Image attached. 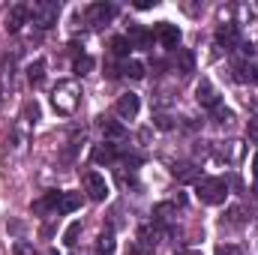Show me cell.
<instances>
[{
  "label": "cell",
  "instance_id": "1",
  "mask_svg": "<svg viewBox=\"0 0 258 255\" xmlns=\"http://www.w3.org/2000/svg\"><path fill=\"white\" fill-rule=\"evenodd\" d=\"M81 84L75 81V78H66V81H57L54 84V90H51V105H54V111L57 114H75L78 111V105H81Z\"/></svg>",
  "mask_w": 258,
  "mask_h": 255
},
{
  "label": "cell",
  "instance_id": "2",
  "mask_svg": "<svg viewBox=\"0 0 258 255\" xmlns=\"http://www.w3.org/2000/svg\"><path fill=\"white\" fill-rule=\"evenodd\" d=\"M27 15H30V24L39 27V30H48L57 24V15H60V6L54 0H33L27 3Z\"/></svg>",
  "mask_w": 258,
  "mask_h": 255
},
{
  "label": "cell",
  "instance_id": "3",
  "mask_svg": "<svg viewBox=\"0 0 258 255\" xmlns=\"http://www.w3.org/2000/svg\"><path fill=\"white\" fill-rule=\"evenodd\" d=\"M195 192H198L201 204H222L228 195V183L222 177H201L195 183Z\"/></svg>",
  "mask_w": 258,
  "mask_h": 255
},
{
  "label": "cell",
  "instance_id": "4",
  "mask_svg": "<svg viewBox=\"0 0 258 255\" xmlns=\"http://www.w3.org/2000/svg\"><path fill=\"white\" fill-rule=\"evenodd\" d=\"M195 102H198L201 108H207V111H213V108L222 105L219 90H216V84H213L210 78H201V81L195 84Z\"/></svg>",
  "mask_w": 258,
  "mask_h": 255
},
{
  "label": "cell",
  "instance_id": "5",
  "mask_svg": "<svg viewBox=\"0 0 258 255\" xmlns=\"http://www.w3.org/2000/svg\"><path fill=\"white\" fill-rule=\"evenodd\" d=\"M210 153L225 165H237L243 159V141H219V144L210 147Z\"/></svg>",
  "mask_w": 258,
  "mask_h": 255
},
{
  "label": "cell",
  "instance_id": "6",
  "mask_svg": "<svg viewBox=\"0 0 258 255\" xmlns=\"http://www.w3.org/2000/svg\"><path fill=\"white\" fill-rule=\"evenodd\" d=\"M81 183H84V192H87L90 201H105V195H108V183H105V177H102L99 171H84Z\"/></svg>",
  "mask_w": 258,
  "mask_h": 255
},
{
  "label": "cell",
  "instance_id": "7",
  "mask_svg": "<svg viewBox=\"0 0 258 255\" xmlns=\"http://www.w3.org/2000/svg\"><path fill=\"white\" fill-rule=\"evenodd\" d=\"M138 111H141V99H138V93H120L117 96V102H114V114L120 117V120H135L138 117Z\"/></svg>",
  "mask_w": 258,
  "mask_h": 255
},
{
  "label": "cell",
  "instance_id": "8",
  "mask_svg": "<svg viewBox=\"0 0 258 255\" xmlns=\"http://www.w3.org/2000/svg\"><path fill=\"white\" fill-rule=\"evenodd\" d=\"M237 81L243 84H258V54H243L240 60H234Z\"/></svg>",
  "mask_w": 258,
  "mask_h": 255
},
{
  "label": "cell",
  "instance_id": "9",
  "mask_svg": "<svg viewBox=\"0 0 258 255\" xmlns=\"http://www.w3.org/2000/svg\"><path fill=\"white\" fill-rule=\"evenodd\" d=\"M84 18H87L90 27L99 30V27H105V24L114 18V6H111V3H90L87 12H84Z\"/></svg>",
  "mask_w": 258,
  "mask_h": 255
},
{
  "label": "cell",
  "instance_id": "10",
  "mask_svg": "<svg viewBox=\"0 0 258 255\" xmlns=\"http://www.w3.org/2000/svg\"><path fill=\"white\" fill-rule=\"evenodd\" d=\"M216 42H219L225 51L240 48V27H237L234 21H222V24H219V30H216Z\"/></svg>",
  "mask_w": 258,
  "mask_h": 255
},
{
  "label": "cell",
  "instance_id": "11",
  "mask_svg": "<svg viewBox=\"0 0 258 255\" xmlns=\"http://www.w3.org/2000/svg\"><path fill=\"white\" fill-rule=\"evenodd\" d=\"M30 24V15H27V3H15L9 12H6V33H21V27Z\"/></svg>",
  "mask_w": 258,
  "mask_h": 255
},
{
  "label": "cell",
  "instance_id": "12",
  "mask_svg": "<svg viewBox=\"0 0 258 255\" xmlns=\"http://www.w3.org/2000/svg\"><path fill=\"white\" fill-rule=\"evenodd\" d=\"M12 93H15V60L3 57V63H0V96L9 99Z\"/></svg>",
  "mask_w": 258,
  "mask_h": 255
},
{
  "label": "cell",
  "instance_id": "13",
  "mask_svg": "<svg viewBox=\"0 0 258 255\" xmlns=\"http://www.w3.org/2000/svg\"><path fill=\"white\" fill-rule=\"evenodd\" d=\"M30 126H33V123H27L24 117H18V123L12 126L9 144H12V150H15V153H24V150H27V144H30Z\"/></svg>",
  "mask_w": 258,
  "mask_h": 255
},
{
  "label": "cell",
  "instance_id": "14",
  "mask_svg": "<svg viewBox=\"0 0 258 255\" xmlns=\"http://www.w3.org/2000/svg\"><path fill=\"white\" fill-rule=\"evenodd\" d=\"M156 39H159L165 48H174V51H177V45H180V27L171 24V21H159V24H156Z\"/></svg>",
  "mask_w": 258,
  "mask_h": 255
},
{
  "label": "cell",
  "instance_id": "15",
  "mask_svg": "<svg viewBox=\"0 0 258 255\" xmlns=\"http://www.w3.org/2000/svg\"><path fill=\"white\" fill-rule=\"evenodd\" d=\"M174 72H177L180 78H189L195 72V54L189 48H177V51H174Z\"/></svg>",
  "mask_w": 258,
  "mask_h": 255
},
{
  "label": "cell",
  "instance_id": "16",
  "mask_svg": "<svg viewBox=\"0 0 258 255\" xmlns=\"http://www.w3.org/2000/svg\"><path fill=\"white\" fill-rule=\"evenodd\" d=\"M99 132H102L105 141H120V138H126V126H123L120 120H114V117H99Z\"/></svg>",
  "mask_w": 258,
  "mask_h": 255
},
{
  "label": "cell",
  "instance_id": "17",
  "mask_svg": "<svg viewBox=\"0 0 258 255\" xmlns=\"http://www.w3.org/2000/svg\"><path fill=\"white\" fill-rule=\"evenodd\" d=\"M114 249H117L114 228H111V225H105V228L99 231V237H96V255H114Z\"/></svg>",
  "mask_w": 258,
  "mask_h": 255
},
{
  "label": "cell",
  "instance_id": "18",
  "mask_svg": "<svg viewBox=\"0 0 258 255\" xmlns=\"http://www.w3.org/2000/svg\"><path fill=\"white\" fill-rule=\"evenodd\" d=\"M114 159H117V147H114L111 141H102V144L93 147V162H99V165H111Z\"/></svg>",
  "mask_w": 258,
  "mask_h": 255
},
{
  "label": "cell",
  "instance_id": "19",
  "mask_svg": "<svg viewBox=\"0 0 258 255\" xmlns=\"http://www.w3.org/2000/svg\"><path fill=\"white\" fill-rule=\"evenodd\" d=\"M81 192H60V201H57V213H75L81 207Z\"/></svg>",
  "mask_w": 258,
  "mask_h": 255
},
{
  "label": "cell",
  "instance_id": "20",
  "mask_svg": "<svg viewBox=\"0 0 258 255\" xmlns=\"http://www.w3.org/2000/svg\"><path fill=\"white\" fill-rule=\"evenodd\" d=\"M126 39H129V45H132V48H147L153 36H150L141 24H132V27H129V33H126Z\"/></svg>",
  "mask_w": 258,
  "mask_h": 255
},
{
  "label": "cell",
  "instance_id": "21",
  "mask_svg": "<svg viewBox=\"0 0 258 255\" xmlns=\"http://www.w3.org/2000/svg\"><path fill=\"white\" fill-rule=\"evenodd\" d=\"M57 201H60V192H48L45 198L33 201V213H57Z\"/></svg>",
  "mask_w": 258,
  "mask_h": 255
},
{
  "label": "cell",
  "instance_id": "22",
  "mask_svg": "<svg viewBox=\"0 0 258 255\" xmlns=\"http://www.w3.org/2000/svg\"><path fill=\"white\" fill-rule=\"evenodd\" d=\"M174 216H177V204H171V201H165V204H156V207H153V219H156V222H162V225L174 222Z\"/></svg>",
  "mask_w": 258,
  "mask_h": 255
},
{
  "label": "cell",
  "instance_id": "23",
  "mask_svg": "<svg viewBox=\"0 0 258 255\" xmlns=\"http://www.w3.org/2000/svg\"><path fill=\"white\" fill-rule=\"evenodd\" d=\"M174 177H177L180 183H192V180H198V165H195V162H180V165H174Z\"/></svg>",
  "mask_w": 258,
  "mask_h": 255
},
{
  "label": "cell",
  "instance_id": "24",
  "mask_svg": "<svg viewBox=\"0 0 258 255\" xmlns=\"http://www.w3.org/2000/svg\"><path fill=\"white\" fill-rule=\"evenodd\" d=\"M42 78H45V60H33L27 66V81L36 87V84H42Z\"/></svg>",
  "mask_w": 258,
  "mask_h": 255
},
{
  "label": "cell",
  "instance_id": "25",
  "mask_svg": "<svg viewBox=\"0 0 258 255\" xmlns=\"http://www.w3.org/2000/svg\"><path fill=\"white\" fill-rule=\"evenodd\" d=\"M120 72H123L126 78H132V81H141V78H144V63H141V60H126Z\"/></svg>",
  "mask_w": 258,
  "mask_h": 255
},
{
  "label": "cell",
  "instance_id": "26",
  "mask_svg": "<svg viewBox=\"0 0 258 255\" xmlns=\"http://www.w3.org/2000/svg\"><path fill=\"white\" fill-rule=\"evenodd\" d=\"M213 123H216V126H231V123H234V111H231V108H222V105L213 108Z\"/></svg>",
  "mask_w": 258,
  "mask_h": 255
},
{
  "label": "cell",
  "instance_id": "27",
  "mask_svg": "<svg viewBox=\"0 0 258 255\" xmlns=\"http://www.w3.org/2000/svg\"><path fill=\"white\" fill-rule=\"evenodd\" d=\"M237 228V225H243V207H231L225 216H222V228Z\"/></svg>",
  "mask_w": 258,
  "mask_h": 255
},
{
  "label": "cell",
  "instance_id": "28",
  "mask_svg": "<svg viewBox=\"0 0 258 255\" xmlns=\"http://www.w3.org/2000/svg\"><path fill=\"white\" fill-rule=\"evenodd\" d=\"M111 51H114L117 57H126V60H129V51H132V45H129L126 36H114V39H111Z\"/></svg>",
  "mask_w": 258,
  "mask_h": 255
},
{
  "label": "cell",
  "instance_id": "29",
  "mask_svg": "<svg viewBox=\"0 0 258 255\" xmlns=\"http://www.w3.org/2000/svg\"><path fill=\"white\" fill-rule=\"evenodd\" d=\"M27 123H36L39 120V102L36 99H30V102H24V114H21Z\"/></svg>",
  "mask_w": 258,
  "mask_h": 255
},
{
  "label": "cell",
  "instance_id": "30",
  "mask_svg": "<svg viewBox=\"0 0 258 255\" xmlns=\"http://www.w3.org/2000/svg\"><path fill=\"white\" fill-rule=\"evenodd\" d=\"M78 234H81V222H72L63 234V243L66 246H75V243H78Z\"/></svg>",
  "mask_w": 258,
  "mask_h": 255
},
{
  "label": "cell",
  "instance_id": "31",
  "mask_svg": "<svg viewBox=\"0 0 258 255\" xmlns=\"http://www.w3.org/2000/svg\"><path fill=\"white\" fill-rule=\"evenodd\" d=\"M90 69H93V57H90V54H81V57H75V72H78V75H87Z\"/></svg>",
  "mask_w": 258,
  "mask_h": 255
},
{
  "label": "cell",
  "instance_id": "32",
  "mask_svg": "<svg viewBox=\"0 0 258 255\" xmlns=\"http://www.w3.org/2000/svg\"><path fill=\"white\" fill-rule=\"evenodd\" d=\"M153 126L168 132V129H174V117H171V114H165V111H159V114L153 117Z\"/></svg>",
  "mask_w": 258,
  "mask_h": 255
},
{
  "label": "cell",
  "instance_id": "33",
  "mask_svg": "<svg viewBox=\"0 0 258 255\" xmlns=\"http://www.w3.org/2000/svg\"><path fill=\"white\" fill-rule=\"evenodd\" d=\"M12 255H36V249H33V243H27V240H15Z\"/></svg>",
  "mask_w": 258,
  "mask_h": 255
},
{
  "label": "cell",
  "instance_id": "34",
  "mask_svg": "<svg viewBox=\"0 0 258 255\" xmlns=\"http://www.w3.org/2000/svg\"><path fill=\"white\" fill-rule=\"evenodd\" d=\"M216 255H243V252H240V246H234V243H219V246H216Z\"/></svg>",
  "mask_w": 258,
  "mask_h": 255
},
{
  "label": "cell",
  "instance_id": "35",
  "mask_svg": "<svg viewBox=\"0 0 258 255\" xmlns=\"http://www.w3.org/2000/svg\"><path fill=\"white\" fill-rule=\"evenodd\" d=\"M252 171H255V180H258V153L252 156Z\"/></svg>",
  "mask_w": 258,
  "mask_h": 255
},
{
  "label": "cell",
  "instance_id": "36",
  "mask_svg": "<svg viewBox=\"0 0 258 255\" xmlns=\"http://www.w3.org/2000/svg\"><path fill=\"white\" fill-rule=\"evenodd\" d=\"M177 255H201L198 249H183V252H177Z\"/></svg>",
  "mask_w": 258,
  "mask_h": 255
},
{
  "label": "cell",
  "instance_id": "37",
  "mask_svg": "<svg viewBox=\"0 0 258 255\" xmlns=\"http://www.w3.org/2000/svg\"><path fill=\"white\" fill-rule=\"evenodd\" d=\"M252 192H255V198H258V180H255V189H252Z\"/></svg>",
  "mask_w": 258,
  "mask_h": 255
}]
</instances>
